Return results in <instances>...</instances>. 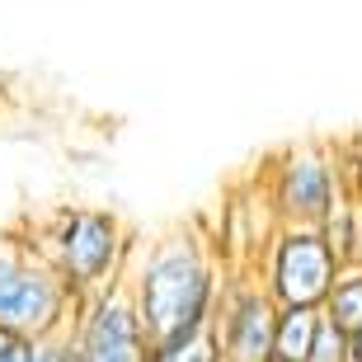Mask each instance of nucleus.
I'll use <instances>...</instances> for the list:
<instances>
[{
  "label": "nucleus",
  "mask_w": 362,
  "mask_h": 362,
  "mask_svg": "<svg viewBox=\"0 0 362 362\" xmlns=\"http://www.w3.org/2000/svg\"><path fill=\"white\" fill-rule=\"evenodd\" d=\"M127 287L136 296V310H141L151 339L165 344V339L198 334L216 320L226 278L198 230H170L132 259Z\"/></svg>",
  "instance_id": "f257e3e1"
},
{
  "label": "nucleus",
  "mask_w": 362,
  "mask_h": 362,
  "mask_svg": "<svg viewBox=\"0 0 362 362\" xmlns=\"http://www.w3.org/2000/svg\"><path fill=\"white\" fill-rule=\"evenodd\" d=\"M85 296L33 245L19 235H0V325L19 339L71 334Z\"/></svg>",
  "instance_id": "f03ea898"
},
{
  "label": "nucleus",
  "mask_w": 362,
  "mask_h": 362,
  "mask_svg": "<svg viewBox=\"0 0 362 362\" xmlns=\"http://www.w3.org/2000/svg\"><path fill=\"white\" fill-rule=\"evenodd\" d=\"M33 245V255H42L76 292L90 296L108 292L118 278H127L122 259H127V230L113 212L104 207H71L57 212V221L42 230Z\"/></svg>",
  "instance_id": "7ed1b4c3"
},
{
  "label": "nucleus",
  "mask_w": 362,
  "mask_h": 362,
  "mask_svg": "<svg viewBox=\"0 0 362 362\" xmlns=\"http://www.w3.org/2000/svg\"><path fill=\"white\" fill-rule=\"evenodd\" d=\"M344 259L320 226H278L259 255V282L278 306H320L329 301Z\"/></svg>",
  "instance_id": "20e7f679"
},
{
  "label": "nucleus",
  "mask_w": 362,
  "mask_h": 362,
  "mask_svg": "<svg viewBox=\"0 0 362 362\" xmlns=\"http://www.w3.org/2000/svg\"><path fill=\"white\" fill-rule=\"evenodd\" d=\"M71 349L76 362H151L156 358V339H151L136 296L127 278H118L108 292L90 296L76 315L71 329Z\"/></svg>",
  "instance_id": "39448f33"
},
{
  "label": "nucleus",
  "mask_w": 362,
  "mask_h": 362,
  "mask_svg": "<svg viewBox=\"0 0 362 362\" xmlns=\"http://www.w3.org/2000/svg\"><path fill=\"white\" fill-rule=\"evenodd\" d=\"M339 160L320 146H296L273 170V216L282 226H325V216L349 198Z\"/></svg>",
  "instance_id": "423d86ee"
},
{
  "label": "nucleus",
  "mask_w": 362,
  "mask_h": 362,
  "mask_svg": "<svg viewBox=\"0 0 362 362\" xmlns=\"http://www.w3.org/2000/svg\"><path fill=\"white\" fill-rule=\"evenodd\" d=\"M278 301L264 282L226 278L221 306H216V339L226 362H273V339H278Z\"/></svg>",
  "instance_id": "0eeeda50"
},
{
  "label": "nucleus",
  "mask_w": 362,
  "mask_h": 362,
  "mask_svg": "<svg viewBox=\"0 0 362 362\" xmlns=\"http://www.w3.org/2000/svg\"><path fill=\"white\" fill-rule=\"evenodd\" d=\"M325 310L320 306H282L278 310V339H273V358L278 362H310L315 339H320Z\"/></svg>",
  "instance_id": "6e6552de"
},
{
  "label": "nucleus",
  "mask_w": 362,
  "mask_h": 362,
  "mask_svg": "<svg viewBox=\"0 0 362 362\" xmlns=\"http://www.w3.org/2000/svg\"><path fill=\"white\" fill-rule=\"evenodd\" d=\"M325 315H329L344 334H353L362 325V264H344V269H339L334 292L325 301Z\"/></svg>",
  "instance_id": "1a4fd4ad"
},
{
  "label": "nucleus",
  "mask_w": 362,
  "mask_h": 362,
  "mask_svg": "<svg viewBox=\"0 0 362 362\" xmlns=\"http://www.w3.org/2000/svg\"><path fill=\"white\" fill-rule=\"evenodd\" d=\"M151 362H226V353H221L216 325H207V329H198V334L156 344V358H151Z\"/></svg>",
  "instance_id": "9d476101"
},
{
  "label": "nucleus",
  "mask_w": 362,
  "mask_h": 362,
  "mask_svg": "<svg viewBox=\"0 0 362 362\" xmlns=\"http://www.w3.org/2000/svg\"><path fill=\"white\" fill-rule=\"evenodd\" d=\"M349 334L339 329L329 315H325V325H320V339H315V353H310V362H349Z\"/></svg>",
  "instance_id": "9b49d317"
},
{
  "label": "nucleus",
  "mask_w": 362,
  "mask_h": 362,
  "mask_svg": "<svg viewBox=\"0 0 362 362\" xmlns=\"http://www.w3.org/2000/svg\"><path fill=\"white\" fill-rule=\"evenodd\" d=\"M19 344H28V339H19L14 329H5V325H0V358H10V353L19 349Z\"/></svg>",
  "instance_id": "f8f14e48"
},
{
  "label": "nucleus",
  "mask_w": 362,
  "mask_h": 362,
  "mask_svg": "<svg viewBox=\"0 0 362 362\" xmlns=\"http://www.w3.org/2000/svg\"><path fill=\"white\" fill-rule=\"evenodd\" d=\"M349 362H362V325H358V329H353V334H349Z\"/></svg>",
  "instance_id": "ddd939ff"
},
{
  "label": "nucleus",
  "mask_w": 362,
  "mask_h": 362,
  "mask_svg": "<svg viewBox=\"0 0 362 362\" xmlns=\"http://www.w3.org/2000/svg\"><path fill=\"white\" fill-rule=\"evenodd\" d=\"M273 362H278V358H273Z\"/></svg>",
  "instance_id": "4468645a"
}]
</instances>
